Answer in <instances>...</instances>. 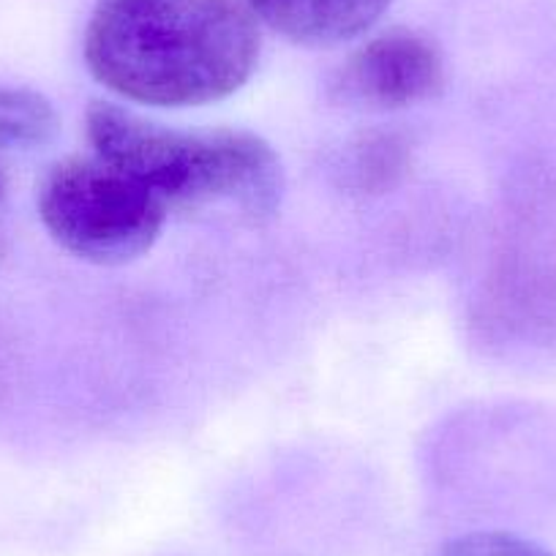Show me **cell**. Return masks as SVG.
Wrapping results in <instances>:
<instances>
[{
  "mask_svg": "<svg viewBox=\"0 0 556 556\" xmlns=\"http://www.w3.org/2000/svg\"><path fill=\"white\" fill-rule=\"evenodd\" d=\"M409 169V146L393 131L363 134L344 151L339 173L350 189L361 194H382L393 189Z\"/></svg>",
  "mask_w": 556,
  "mask_h": 556,
  "instance_id": "8992f818",
  "label": "cell"
},
{
  "mask_svg": "<svg viewBox=\"0 0 556 556\" xmlns=\"http://www.w3.org/2000/svg\"><path fill=\"white\" fill-rule=\"evenodd\" d=\"M0 251H3V243H0Z\"/></svg>",
  "mask_w": 556,
  "mask_h": 556,
  "instance_id": "30bf717a",
  "label": "cell"
},
{
  "mask_svg": "<svg viewBox=\"0 0 556 556\" xmlns=\"http://www.w3.org/2000/svg\"><path fill=\"white\" fill-rule=\"evenodd\" d=\"M260 25L240 0H99L85 30L90 74L151 106H202L243 88Z\"/></svg>",
  "mask_w": 556,
  "mask_h": 556,
  "instance_id": "6da1fadb",
  "label": "cell"
},
{
  "mask_svg": "<svg viewBox=\"0 0 556 556\" xmlns=\"http://www.w3.org/2000/svg\"><path fill=\"white\" fill-rule=\"evenodd\" d=\"M3 191H7V178H3V167H0V200H3Z\"/></svg>",
  "mask_w": 556,
  "mask_h": 556,
  "instance_id": "9c48e42d",
  "label": "cell"
},
{
  "mask_svg": "<svg viewBox=\"0 0 556 556\" xmlns=\"http://www.w3.org/2000/svg\"><path fill=\"white\" fill-rule=\"evenodd\" d=\"M437 556H554L534 540L513 532H472L453 540Z\"/></svg>",
  "mask_w": 556,
  "mask_h": 556,
  "instance_id": "ba28073f",
  "label": "cell"
},
{
  "mask_svg": "<svg viewBox=\"0 0 556 556\" xmlns=\"http://www.w3.org/2000/svg\"><path fill=\"white\" fill-rule=\"evenodd\" d=\"M256 20L303 47H336L379 23L390 0H245Z\"/></svg>",
  "mask_w": 556,
  "mask_h": 556,
  "instance_id": "5b68a950",
  "label": "cell"
},
{
  "mask_svg": "<svg viewBox=\"0 0 556 556\" xmlns=\"http://www.w3.org/2000/svg\"><path fill=\"white\" fill-rule=\"evenodd\" d=\"M445 88V58L431 36L390 28L357 47L330 79V96L361 110H404Z\"/></svg>",
  "mask_w": 556,
  "mask_h": 556,
  "instance_id": "277c9868",
  "label": "cell"
},
{
  "mask_svg": "<svg viewBox=\"0 0 556 556\" xmlns=\"http://www.w3.org/2000/svg\"><path fill=\"white\" fill-rule=\"evenodd\" d=\"M58 128V112L45 96L0 85V156L50 146Z\"/></svg>",
  "mask_w": 556,
  "mask_h": 556,
  "instance_id": "52a82bcc",
  "label": "cell"
},
{
  "mask_svg": "<svg viewBox=\"0 0 556 556\" xmlns=\"http://www.w3.org/2000/svg\"><path fill=\"white\" fill-rule=\"evenodd\" d=\"M85 128L96 156L139 180L169 213L229 211L262 224L281 205V159L260 134L180 131L110 101L88 106Z\"/></svg>",
  "mask_w": 556,
  "mask_h": 556,
  "instance_id": "7a4b0ae2",
  "label": "cell"
},
{
  "mask_svg": "<svg viewBox=\"0 0 556 556\" xmlns=\"http://www.w3.org/2000/svg\"><path fill=\"white\" fill-rule=\"evenodd\" d=\"M36 205L47 232L93 265L139 260L169 216L146 186L96 153L52 164L39 180Z\"/></svg>",
  "mask_w": 556,
  "mask_h": 556,
  "instance_id": "3957f363",
  "label": "cell"
}]
</instances>
